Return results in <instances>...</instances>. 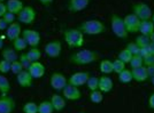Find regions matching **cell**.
<instances>
[{"label": "cell", "mask_w": 154, "mask_h": 113, "mask_svg": "<svg viewBox=\"0 0 154 113\" xmlns=\"http://www.w3.org/2000/svg\"><path fill=\"white\" fill-rule=\"evenodd\" d=\"M110 28L112 31L117 38L120 39H127L128 38V32L124 26V22H123V17H121L117 14H113L110 16Z\"/></svg>", "instance_id": "277c9868"}, {"label": "cell", "mask_w": 154, "mask_h": 113, "mask_svg": "<svg viewBox=\"0 0 154 113\" xmlns=\"http://www.w3.org/2000/svg\"><path fill=\"white\" fill-rule=\"evenodd\" d=\"M146 69H147L148 78H149V77H152V75H154V64H152V65H148V66H146Z\"/></svg>", "instance_id": "bcb514c9"}, {"label": "cell", "mask_w": 154, "mask_h": 113, "mask_svg": "<svg viewBox=\"0 0 154 113\" xmlns=\"http://www.w3.org/2000/svg\"><path fill=\"white\" fill-rule=\"evenodd\" d=\"M37 17V12L31 6H24V8L17 14V22L21 24H32Z\"/></svg>", "instance_id": "8992f818"}, {"label": "cell", "mask_w": 154, "mask_h": 113, "mask_svg": "<svg viewBox=\"0 0 154 113\" xmlns=\"http://www.w3.org/2000/svg\"><path fill=\"white\" fill-rule=\"evenodd\" d=\"M81 113H84V112H81Z\"/></svg>", "instance_id": "11a10c76"}, {"label": "cell", "mask_w": 154, "mask_h": 113, "mask_svg": "<svg viewBox=\"0 0 154 113\" xmlns=\"http://www.w3.org/2000/svg\"><path fill=\"white\" fill-rule=\"evenodd\" d=\"M28 72L31 74V77L33 79H40L45 75L46 68L43 63L40 62H32L31 65L29 66Z\"/></svg>", "instance_id": "9a60e30c"}, {"label": "cell", "mask_w": 154, "mask_h": 113, "mask_svg": "<svg viewBox=\"0 0 154 113\" xmlns=\"http://www.w3.org/2000/svg\"><path fill=\"white\" fill-rule=\"evenodd\" d=\"M113 87H114V83H113V80L112 78H109L108 75H103L99 78V90L101 93H110L113 90Z\"/></svg>", "instance_id": "d6986e66"}, {"label": "cell", "mask_w": 154, "mask_h": 113, "mask_svg": "<svg viewBox=\"0 0 154 113\" xmlns=\"http://www.w3.org/2000/svg\"><path fill=\"white\" fill-rule=\"evenodd\" d=\"M19 61L20 63L22 64V66H23V69L24 70H28L29 69V66L31 65V61L28 58V56H26V53H22L21 55L19 56Z\"/></svg>", "instance_id": "74e56055"}, {"label": "cell", "mask_w": 154, "mask_h": 113, "mask_svg": "<svg viewBox=\"0 0 154 113\" xmlns=\"http://www.w3.org/2000/svg\"><path fill=\"white\" fill-rule=\"evenodd\" d=\"M131 10H132V14H135L140 21L151 19H152V15H153V12H152L151 7L148 6L147 4H145V2H138V4L132 5Z\"/></svg>", "instance_id": "5b68a950"}, {"label": "cell", "mask_w": 154, "mask_h": 113, "mask_svg": "<svg viewBox=\"0 0 154 113\" xmlns=\"http://www.w3.org/2000/svg\"><path fill=\"white\" fill-rule=\"evenodd\" d=\"M50 83L54 90L62 91L63 88L68 85V79L61 72H53L51 75V79H50Z\"/></svg>", "instance_id": "ba28073f"}, {"label": "cell", "mask_w": 154, "mask_h": 113, "mask_svg": "<svg viewBox=\"0 0 154 113\" xmlns=\"http://www.w3.org/2000/svg\"><path fill=\"white\" fill-rule=\"evenodd\" d=\"M86 86H88L90 91L98 90V88H99V78H97V77H90L88 82H86Z\"/></svg>", "instance_id": "e575fe53"}, {"label": "cell", "mask_w": 154, "mask_h": 113, "mask_svg": "<svg viewBox=\"0 0 154 113\" xmlns=\"http://www.w3.org/2000/svg\"><path fill=\"white\" fill-rule=\"evenodd\" d=\"M119 78V81L121 83H129V82L132 81V73H131V70L124 69L122 72H120L117 74Z\"/></svg>", "instance_id": "83f0119b"}, {"label": "cell", "mask_w": 154, "mask_h": 113, "mask_svg": "<svg viewBox=\"0 0 154 113\" xmlns=\"http://www.w3.org/2000/svg\"><path fill=\"white\" fill-rule=\"evenodd\" d=\"M99 70L103 74H110L113 73V62L109 59H103L99 65Z\"/></svg>", "instance_id": "484cf974"}, {"label": "cell", "mask_w": 154, "mask_h": 113, "mask_svg": "<svg viewBox=\"0 0 154 113\" xmlns=\"http://www.w3.org/2000/svg\"><path fill=\"white\" fill-rule=\"evenodd\" d=\"M129 65H130L131 69L143 66V65H144V58H143L140 55H134L132 58H131V61L129 62Z\"/></svg>", "instance_id": "d6a6232c"}, {"label": "cell", "mask_w": 154, "mask_h": 113, "mask_svg": "<svg viewBox=\"0 0 154 113\" xmlns=\"http://www.w3.org/2000/svg\"><path fill=\"white\" fill-rule=\"evenodd\" d=\"M62 96H63L66 100H78L82 98V93L78 87L71 86V85H67L62 90Z\"/></svg>", "instance_id": "4fadbf2b"}, {"label": "cell", "mask_w": 154, "mask_h": 113, "mask_svg": "<svg viewBox=\"0 0 154 113\" xmlns=\"http://www.w3.org/2000/svg\"><path fill=\"white\" fill-rule=\"evenodd\" d=\"M152 19V22L154 23V13H153V15H152V19Z\"/></svg>", "instance_id": "f5cc1de1"}, {"label": "cell", "mask_w": 154, "mask_h": 113, "mask_svg": "<svg viewBox=\"0 0 154 113\" xmlns=\"http://www.w3.org/2000/svg\"><path fill=\"white\" fill-rule=\"evenodd\" d=\"M22 37L26 39L29 47H38L40 44V40H42L40 33L37 30H31V29L22 30Z\"/></svg>", "instance_id": "9c48e42d"}, {"label": "cell", "mask_w": 154, "mask_h": 113, "mask_svg": "<svg viewBox=\"0 0 154 113\" xmlns=\"http://www.w3.org/2000/svg\"><path fill=\"white\" fill-rule=\"evenodd\" d=\"M63 39L70 48H81L84 45V33L78 28L64 29Z\"/></svg>", "instance_id": "3957f363"}, {"label": "cell", "mask_w": 154, "mask_h": 113, "mask_svg": "<svg viewBox=\"0 0 154 113\" xmlns=\"http://www.w3.org/2000/svg\"><path fill=\"white\" fill-rule=\"evenodd\" d=\"M22 111L23 113H38V104L36 102H26Z\"/></svg>", "instance_id": "f546056e"}, {"label": "cell", "mask_w": 154, "mask_h": 113, "mask_svg": "<svg viewBox=\"0 0 154 113\" xmlns=\"http://www.w3.org/2000/svg\"><path fill=\"white\" fill-rule=\"evenodd\" d=\"M39 2L43 5V6H51L52 5V2H53V0H39Z\"/></svg>", "instance_id": "7dc6e473"}, {"label": "cell", "mask_w": 154, "mask_h": 113, "mask_svg": "<svg viewBox=\"0 0 154 113\" xmlns=\"http://www.w3.org/2000/svg\"><path fill=\"white\" fill-rule=\"evenodd\" d=\"M16 80H17V83L20 85V87L30 88L33 85V80L35 79L28 72V70H23L22 72H20L19 74L16 75Z\"/></svg>", "instance_id": "e0dca14e"}, {"label": "cell", "mask_w": 154, "mask_h": 113, "mask_svg": "<svg viewBox=\"0 0 154 113\" xmlns=\"http://www.w3.org/2000/svg\"><path fill=\"white\" fill-rule=\"evenodd\" d=\"M132 54V55H139V51H140V48L136 45V42L134 41V42H129L128 45H127V47H125Z\"/></svg>", "instance_id": "60d3db41"}, {"label": "cell", "mask_w": 154, "mask_h": 113, "mask_svg": "<svg viewBox=\"0 0 154 113\" xmlns=\"http://www.w3.org/2000/svg\"><path fill=\"white\" fill-rule=\"evenodd\" d=\"M7 12H8V10H7L6 4H5V2H0V19H1Z\"/></svg>", "instance_id": "7bdbcfd3"}, {"label": "cell", "mask_w": 154, "mask_h": 113, "mask_svg": "<svg viewBox=\"0 0 154 113\" xmlns=\"http://www.w3.org/2000/svg\"><path fill=\"white\" fill-rule=\"evenodd\" d=\"M124 26L127 29L128 33H137L139 30V24H140V19L136 16L135 14H128L127 16L123 17Z\"/></svg>", "instance_id": "8fae6325"}, {"label": "cell", "mask_w": 154, "mask_h": 113, "mask_svg": "<svg viewBox=\"0 0 154 113\" xmlns=\"http://www.w3.org/2000/svg\"><path fill=\"white\" fill-rule=\"evenodd\" d=\"M16 110V100L11 96H0V113H13Z\"/></svg>", "instance_id": "7c38bea8"}, {"label": "cell", "mask_w": 154, "mask_h": 113, "mask_svg": "<svg viewBox=\"0 0 154 113\" xmlns=\"http://www.w3.org/2000/svg\"><path fill=\"white\" fill-rule=\"evenodd\" d=\"M148 107L154 110V91L148 97Z\"/></svg>", "instance_id": "ee69618b"}, {"label": "cell", "mask_w": 154, "mask_h": 113, "mask_svg": "<svg viewBox=\"0 0 154 113\" xmlns=\"http://www.w3.org/2000/svg\"><path fill=\"white\" fill-rule=\"evenodd\" d=\"M131 73H132V80H135L137 82H144L148 79L147 69L145 65L131 69Z\"/></svg>", "instance_id": "ac0fdd59"}, {"label": "cell", "mask_w": 154, "mask_h": 113, "mask_svg": "<svg viewBox=\"0 0 154 113\" xmlns=\"http://www.w3.org/2000/svg\"><path fill=\"white\" fill-rule=\"evenodd\" d=\"M26 54L31 62H39V59L42 57V50L39 49L38 47H31Z\"/></svg>", "instance_id": "d4e9b609"}, {"label": "cell", "mask_w": 154, "mask_h": 113, "mask_svg": "<svg viewBox=\"0 0 154 113\" xmlns=\"http://www.w3.org/2000/svg\"><path fill=\"white\" fill-rule=\"evenodd\" d=\"M147 48L149 49L151 55H153V56H154V42H149V45L147 46Z\"/></svg>", "instance_id": "681fc988"}, {"label": "cell", "mask_w": 154, "mask_h": 113, "mask_svg": "<svg viewBox=\"0 0 154 113\" xmlns=\"http://www.w3.org/2000/svg\"><path fill=\"white\" fill-rule=\"evenodd\" d=\"M125 63L122 62L121 59H119V58H116V59H114V62H113V71L115 72L116 74H119L120 72H122L124 69H127L125 68Z\"/></svg>", "instance_id": "d590c367"}, {"label": "cell", "mask_w": 154, "mask_h": 113, "mask_svg": "<svg viewBox=\"0 0 154 113\" xmlns=\"http://www.w3.org/2000/svg\"><path fill=\"white\" fill-rule=\"evenodd\" d=\"M5 1H7V0H0V2H5Z\"/></svg>", "instance_id": "db71d44e"}, {"label": "cell", "mask_w": 154, "mask_h": 113, "mask_svg": "<svg viewBox=\"0 0 154 113\" xmlns=\"http://www.w3.org/2000/svg\"><path fill=\"white\" fill-rule=\"evenodd\" d=\"M7 28H8V24H7L6 22L4 21V19L1 17V19H0V31L7 30Z\"/></svg>", "instance_id": "f6af8a7d"}, {"label": "cell", "mask_w": 154, "mask_h": 113, "mask_svg": "<svg viewBox=\"0 0 154 113\" xmlns=\"http://www.w3.org/2000/svg\"><path fill=\"white\" fill-rule=\"evenodd\" d=\"M138 32H140V34H143V36H147V37H149V36L154 32V23L152 22V19L140 21Z\"/></svg>", "instance_id": "7402d4cb"}, {"label": "cell", "mask_w": 154, "mask_h": 113, "mask_svg": "<svg viewBox=\"0 0 154 113\" xmlns=\"http://www.w3.org/2000/svg\"><path fill=\"white\" fill-rule=\"evenodd\" d=\"M154 64V56L153 55H148L147 57L144 58V65L145 66H148V65H152Z\"/></svg>", "instance_id": "b9f144b4"}, {"label": "cell", "mask_w": 154, "mask_h": 113, "mask_svg": "<svg viewBox=\"0 0 154 113\" xmlns=\"http://www.w3.org/2000/svg\"><path fill=\"white\" fill-rule=\"evenodd\" d=\"M6 6H7V10L15 14L16 16L24 8V5H23V2L21 0H7Z\"/></svg>", "instance_id": "603a6c76"}, {"label": "cell", "mask_w": 154, "mask_h": 113, "mask_svg": "<svg viewBox=\"0 0 154 113\" xmlns=\"http://www.w3.org/2000/svg\"><path fill=\"white\" fill-rule=\"evenodd\" d=\"M78 29L83 32L84 34L88 36H99L106 32V25L103 24L100 19H91L88 21L82 22Z\"/></svg>", "instance_id": "7a4b0ae2"}, {"label": "cell", "mask_w": 154, "mask_h": 113, "mask_svg": "<svg viewBox=\"0 0 154 113\" xmlns=\"http://www.w3.org/2000/svg\"><path fill=\"white\" fill-rule=\"evenodd\" d=\"M135 42L141 49V48H146L148 45H149V42H151V40H149V37H147V36L140 34V36H138V37L136 38Z\"/></svg>", "instance_id": "1f68e13d"}, {"label": "cell", "mask_w": 154, "mask_h": 113, "mask_svg": "<svg viewBox=\"0 0 154 113\" xmlns=\"http://www.w3.org/2000/svg\"><path fill=\"white\" fill-rule=\"evenodd\" d=\"M132 54L129 51L127 48H124L123 50H121L120 53H119V56H117V58L119 59H121L122 62H124L125 64H129V62L131 61V58H132Z\"/></svg>", "instance_id": "836d02e7"}, {"label": "cell", "mask_w": 154, "mask_h": 113, "mask_svg": "<svg viewBox=\"0 0 154 113\" xmlns=\"http://www.w3.org/2000/svg\"><path fill=\"white\" fill-rule=\"evenodd\" d=\"M29 46H28V44H26V39L22 37H19V38H16L15 40L13 41V48L16 51H24V50L28 48Z\"/></svg>", "instance_id": "4316f807"}, {"label": "cell", "mask_w": 154, "mask_h": 113, "mask_svg": "<svg viewBox=\"0 0 154 113\" xmlns=\"http://www.w3.org/2000/svg\"><path fill=\"white\" fill-rule=\"evenodd\" d=\"M22 36V26H21V23L20 22H14L12 24L8 25L6 30V37L8 40H11L13 42L16 38H19Z\"/></svg>", "instance_id": "5bb4252c"}, {"label": "cell", "mask_w": 154, "mask_h": 113, "mask_svg": "<svg viewBox=\"0 0 154 113\" xmlns=\"http://www.w3.org/2000/svg\"><path fill=\"white\" fill-rule=\"evenodd\" d=\"M148 79L151 80V82H152V85H153V86H154V75H152V77H149Z\"/></svg>", "instance_id": "816d5d0a"}, {"label": "cell", "mask_w": 154, "mask_h": 113, "mask_svg": "<svg viewBox=\"0 0 154 113\" xmlns=\"http://www.w3.org/2000/svg\"><path fill=\"white\" fill-rule=\"evenodd\" d=\"M19 54L14 49L13 47H5L1 49V57L2 59H6L9 63H13L15 61H19Z\"/></svg>", "instance_id": "ffe728a7"}, {"label": "cell", "mask_w": 154, "mask_h": 113, "mask_svg": "<svg viewBox=\"0 0 154 113\" xmlns=\"http://www.w3.org/2000/svg\"><path fill=\"white\" fill-rule=\"evenodd\" d=\"M44 51L50 58H58L62 54V44L60 40H52L44 47Z\"/></svg>", "instance_id": "52a82bcc"}, {"label": "cell", "mask_w": 154, "mask_h": 113, "mask_svg": "<svg viewBox=\"0 0 154 113\" xmlns=\"http://www.w3.org/2000/svg\"><path fill=\"white\" fill-rule=\"evenodd\" d=\"M11 91V82L4 74L0 73V95L7 96Z\"/></svg>", "instance_id": "cb8c5ba5"}, {"label": "cell", "mask_w": 154, "mask_h": 113, "mask_svg": "<svg viewBox=\"0 0 154 113\" xmlns=\"http://www.w3.org/2000/svg\"><path fill=\"white\" fill-rule=\"evenodd\" d=\"M100 57V54L91 49H81L71 54L69 62L74 65H88L97 62Z\"/></svg>", "instance_id": "6da1fadb"}, {"label": "cell", "mask_w": 154, "mask_h": 113, "mask_svg": "<svg viewBox=\"0 0 154 113\" xmlns=\"http://www.w3.org/2000/svg\"><path fill=\"white\" fill-rule=\"evenodd\" d=\"M51 103H52V106L54 109V111L57 112H60L62 111L64 107H66V98H64L62 95H59V94H53L51 97Z\"/></svg>", "instance_id": "44dd1931"}, {"label": "cell", "mask_w": 154, "mask_h": 113, "mask_svg": "<svg viewBox=\"0 0 154 113\" xmlns=\"http://www.w3.org/2000/svg\"><path fill=\"white\" fill-rule=\"evenodd\" d=\"M91 0H69L68 1V10L70 13H79L84 10L86 7L90 5Z\"/></svg>", "instance_id": "2e32d148"}, {"label": "cell", "mask_w": 154, "mask_h": 113, "mask_svg": "<svg viewBox=\"0 0 154 113\" xmlns=\"http://www.w3.org/2000/svg\"><path fill=\"white\" fill-rule=\"evenodd\" d=\"M103 100V93H101L99 89L93 90L90 93V100L93 104H100Z\"/></svg>", "instance_id": "4dcf8cb0"}, {"label": "cell", "mask_w": 154, "mask_h": 113, "mask_svg": "<svg viewBox=\"0 0 154 113\" xmlns=\"http://www.w3.org/2000/svg\"><path fill=\"white\" fill-rule=\"evenodd\" d=\"M5 39H6V37H5V36L0 34V51H1V49L4 48V42H5Z\"/></svg>", "instance_id": "c3c4849f"}, {"label": "cell", "mask_w": 154, "mask_h": 113, "mask_svg": "<svg viewBox=\"0 0 154 113\" xmlns=\"http://www.w3.org/2000/svg\"><path fill=\"white\" fill-rule=\"evenodd\" d=\"M23 66H22V64L20 63V61H15V62L11 63V72L14 73V74H19L20 72H22L23 71Z\"/></svg>", "instance_id": "f35d334b"}, {"label": "cell", "mask_w": 154, "mask_h": 113, "mask_svg": "<svg viewBox=\"0 0 154 113\" xmlns=\"http://www.w3.org/2000/svg\"><path fill=\"white\" fill-rule=\"evenodd\" d=\"M149 40H151V42H154V32L149 36Z\"/></svg>", "instance_id": "f907efd6"}, {"label": "cell", "mask_w": 154, "mask_h": 113, "mask_svg": "<svg viewBox=\"0 0 154 113\" xmlns=\"http://www.w3.org/2000/svg\"><path fill=\"white\" fill-rule=\"evenodd\" d=\"M90 72H84V71H79V72H75L69 77L68 79V85L75 86V87H82L84 85H86V82L90 78Z\"/></svg>", "instance_id": "30bf717a"}, {"label": "cell", "mask_w": 154, "mask_h": 113, "mask_svg": "<svg viewBox=\"0 0 154 113\" xmlns=\"http://www.w3.org/2000/svg\"><path fill=\"white\" fill-rule=\"evenodd\" d=\"M2 19H4V21L6 22L7 24H12V23H14V22H16L17 21V16L15 15V14H13V13L11 12H7L4 16H2Z\"/></svg>", "instance_id": "ab89813d"}, {"label": "cell", "mask_w": 154, "mask_h": 113, "mask_svg": "<svg viewBox=\"0 0 154 113\" xmlns=\"http://www.w3.org/2000/svg\"><path fill=\"white\" fill-rule=\"evenodd\" d=\"M11 72V63L6 59H0V73L1 74H7Z\"/></svg>", "instance_id": "8d00e7d4"}, {"label": "cell", "mask_w": 154, "mask_h": 113, "mask_svg": "<svg viewBox=\"0 0 154 113\" xmlns=\"http://www.w3.org/2000/svg\"><path fill=\"white\" fill-rule=\"evenodd\" d=\"M38 113H54L51 100H45L40 102V104H38Z\"/></svg>", "instance_id": "f1b7e54d"}]
</instances>
